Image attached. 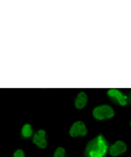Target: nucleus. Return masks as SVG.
I'll return each mask as SVG.
<instances>
[{
	"instance_id": "obj_1",
	"label": "nucleus",
	"mask_w": 131,
	"mask_h": 157,
	"mask_svg": "<svg viewBox=\"0 0 131 157\" xmlns=\"http://www.w3.org/2000/svg\"><path fill=\"white\" fill-rule=\"evenodd\" d=\"M107 151V144L103 136H98L88 144L86 154L90 157H103Z\"/></svg>"
},
{
	"instance_id": "obj_2",
	"label": "nucleus",
	"mask_w": 131,
	"mask_h": 157,
	"mask_svg": "<svg viewBox=\"0 0 131 157\" xmlns=\"http://www.w3.org/2000/svg\"><path fill=\"white\" fill-rule=\"evenodd\" d=\"M93 116L98 120L109 119V118H112L114 116V110L109 105H100L94 108Z\"/></svg>"
},
{
	"instance_id": "obj_3",
	"label": "nucleus",
	"mask_w": 131,
	"mask_h": 157,
	"mask_svg": "<svg viewBox=\"0 0 131 157\" xmlns=\"http://www.w3.org/2000/svg\"><path fill=\"white\" fill-rule=\"evenodd\" d=\"M87 128L85 125L84 122L77 121L71 126L70 128V136L71 137H75V136H86L87 135Z\"/></svg>"
},
{
	"instance_id": "obj_4",
	"label": "nucleus",
	"mask_w": 131,
	"mask_h": 157,
	"mask_svg": "<svg viewBox=\"0 0 131 157\" xmlns=\"http://www.w3.org/2000/svg\"><path fill=\"white\" fill-rule=\"evenodd\" d=\"M126 150H127V145L125 144V142L118 140V141H116L115 144L110 147V155L111 156H118V155H119V154L126 152Z\"/></svg>"
},
{
	"instance_id": "obj_5",
	"label": "nucleus",
	"mask_w": 131,
	"mask_h": 157,
	"mask_svg": "<svg viewBox=\"0 0 131 157\" xmlns=\"http://www.w3.org/2000/svg\"><path fill=\"white\" fill-rule=\"evenodd\" d=\"M33 142L36 145H38L41 149H45L47 147V142H45V132L43 130H40L35 134L33 137Z\"/></svg>"
},
{
	"instance_id": "obj_6",
	"label": "nucleus",
	"mask_w": 131,
	"mask_h": 157,
	"mask_svg": "<svg viewBox=\"0 0 131 157\" xmlns=\"http://www.w3.org/2000/svg\"><path fill=\"white\" fill-rule=\"evenodd\" d=\"M108 94H109L110 97H112V98H116V100L119 102V104L125 106L127 104V99H126V97L124 96L123 94H122L121 91L118 90V89H114V88H110L108 89Z\"/></svg>"
},
{
	"instance_id": "obj_7",
	"label": "nucleus",
	"mask_w": 131,
	"mask_h": 157,
	"mask_svg": "<svg viewBox=\"0 0 131 157\" xmlns=\"http://www.w3.org/2000/svg\"><path fill=\"white\" fill-rule=\"evenodd\" d=\"M87 101H88V97L85 92H79L76 97V100H75V107L77 109H82L84 108L87 104Z\"/></svg>"
},
{
	"instance_id": "obj_8",
	"label": "nucleus",
	"mask_w": 131,
	"mask_h": 157,
	"mask_svg": "<svg viewBox=\"0 0 131 157\" xmlns=\"http://www.w3.org/2000/svg\"><path fill=\"white\" fill-rule=\"evenodd\" d=\"M32 133H33V130H32L31 125L30 124H26V125L22 128V136L24 137H30V136L32 135Z\"/></svg>"
},
{
	"instance_id": "obj_9",
	"label": "nucleus",
	"mask_w": 131,
	"mask_h": 157,
	"mask_svg": "<svg viewBox=\"0 0 131 157\" xmlns=\"http://www.w3.org/2000/svg\"><path fill=\"white\" fill-rule=\"evenodd\" d=\"M54 157H65V150H64V147H57L54 153Z\"/></svg>"
},
{
	"instance_id": "obj_10",
	"label": "nucleus",
	"mask_w": 131,
	"mask_h": 157,
	"mask_svg": "<svg viewBox=\"0 0 131 157\" xmlns=\"http://www.w3.org/2000/svg\"><path fill=\"white\" fill-rule=\"evenodd\" d=\"M14 157H24V153L22 150H17V151L14 153Z\"/></svg>"
},
{
	"instance_id": "obj_11",
	"label": "nucleus",
	"mask_w": 131,
	"mask_h": 157,
	"mask_svg": "<svg viewBox=\"0 0 131 157\" xmlns=\"http://www.w3.org/2000/svg\"><path fill=\"white\" fill-rule=\"evenodd\" d=\"M130 125H131V122H130Z\"/></svg>"
}]
</instances>
